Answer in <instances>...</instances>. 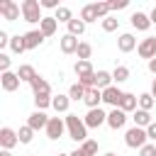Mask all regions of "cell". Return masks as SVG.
<instances>
[{"label": "cell", "mask_w": 156, "mask_h": 156, "mask_svg": "<svg viewBox=\"0 0 156 156\" xmlns=\"http://www.w3.org/2000/svg\"><path fill=\"white\" fill-rule=\"evenodd\" d=\"M66 129H68L71 139H76V141H80V144L88 139V127H85V122H83L78 115H66Z\"/></svg>", "instance_id": "6da1fadb"}, {"label": "cell", "mask_w": 156, "mask_h": 156, "mask_svg": "<svg viewBox=\"0 0 156 156\" xmlns=\"http://www.w3.org/2000/svg\"><path fill=\"white\" fill-rule=\"evenodd\" d=\"M22 20L34 24V22H41V2L39 0H22Z\"/></svg>", "instance_id": "7a4b0ae2"}, {"label": "cell", "mask_w": 156, "mask_h": 156, "mask_svg": "<svg viewBox=\"0 0 156 156\" xmlns=\"http://www.w3.org/2000/svg\"><path fill=\"white\" fill-rule=\"evenodd\" d=\"M146 129H141V127H132V129H127V134H124V144L129 146V149H141V146H146Z\"/></svg>", "instance_id": "3957f363"}, {"label": "cell", "mask_w": 156, "mask_h": 156, "mask_svg": "<svg viewBox=\"0 0 156 156\" xmlns=\"http://www.w3.org/2000/svg\"><path fill=\"white\" fill-rule=\"evenodd\" d=\"M0 15H2V20L15 22L22 15V5H17L15 0H0Z\"/></svg>", "instance_id": "277c9868"}, {"label": "cell", "mask_w": 156, "mask_h": 156, "mask_svg": "<svg viewBox=\"0 0 156 156\" xmlns=\"http://www.w3.org/2000/svg\"><path fill=\"white\" fill-rule=\"evenodd\" d=\"M63 132H66V119H61V117H49L46 136H49V139H61Z\"/></svg>", "instance_id": "5b68a950"}, {"label": "cell", "mask_w": 156, "mask_h": 156, "mask_svg": "<svg viewBox=\"0 0 156 156\" xmlns=\"http://www.w3.org/2000/svg\"><path fill=\"white\" fill-rule=\"evenodd\" d=\"M83 122H85V127L98 129L100 124H105V122H107V115H105L100 107H95V110H88V115L83 117Z\"/></svg>", "instance_id": "8992f818"}, {"label": "cell", "mask_w": 156, "mask_h": 156, "mask_svg": "<svg viewBox=\"0 0 156 156\" xmlns=\"http://www.w3.org/2000/svg\"><path fill=\"white\" fill-rule=\"evenodd\" d=\"M136 51H139V56L141 58H156V37H146V39H141L139 41V46H136Z\"/></svg>", "instance_id": "52a82bcc"}, {"label": "cell", "mask_w": 156, "mask_h": 156, "mask_svg": "<svg viewBox=\"0 0 156 156\" xmlns=\"http://www.w3.org/2000/svg\"><path fill=\"white\" fill-rule=\"evenodd\" d=\"M20 144V136H17V132L15 129H10V127H2L0 129V146L5 149V151H10L12 146H17Z\"/></svg>", "instance_id": "ba28073f"}, {"label": "cell", "mask_w": 156, "mask_h": 156, "mask_svg": "<svg viewBox=\"0 0 156 156\" xmlns=\"http://www.w3.org/2000/svg\"><path fill=\"white\" fill-rule=\"evenodd\" d=\"M122 98H124V93H122L117 85H110L107 90H102V102H107V105H112V107H119Z\"/></svg>", "instance_id": "9c48e42d"}, {"label": "cell", "mask_w": 156, "mask_h": 156, "mask_svg": "<svg viewBox=\"0 0 156 156\" xmlns=\"http://www.w3.org/2000/svg\"><path fill=\"white\" fill-rule=\"evenodd\" d=\"M20 76L17 73H12V71H7V73H2V78H0V85H2V90L5 93H15L17 88H20Z\"/></svg>", "instance_id": "30bf717a"}, {"label": "cell", "mask_w": 156, "mask_h": 156, "mask_svg": "<svg viewBox=\"0 0 156 156\" xmlns=\"http://www.w3.org/2000/svg\"><path fill=\"white\" fill-rule=\"evenodd\" d=\"M151 24H154V22H151V17H149L146 12H139V10H136V12L132 15V27H134V29H139V32H146Z\"/></svg>", "instance_id": "8fae6325"}, {"label": "cell", "mask_w": 156, "mask_h": 156, "mask_svg": "<svg viewBox=\"0 0 156 156\" xmlns=\"http://www.w3.org/2000/svg\"><path fill=\"white\" fill-rule=\"evenodd\" d=\"M124 122H127V112H122L119 107H115L112 112H107V124H110L112 129H122Z\"/></svg>", "instance_id": "7c38bea8"}, {"label": "cell", "mask_w": 156, "mask_h": 156, "mask_svg": "<svg viewBox=\"0 0 156 156\" xmlns=\"http://www.w3.org/2000/svg\"><path fill=\"white\" fill-rule=\"evenodd\" d=\"M27 124L37 132V129H46V124H49V117L41 112V110H37V112H32L29 117H27Z\"/></svg>", "instance_id": "4fadbf2b"}, {"label": "cell", "mask_w": 156, "mask_h": 156, "mask_svg": "<svg viewBox=\"0 0 156 156\" xmlns=\"http://www.w3.org/2000/svg\"><path fill=\"white\" fill-rule=\"evenodd\" d=\"M117 49L122 51V54H129V51H134L136 49V39H134V34H122L119 39H117Z\"/></svg>", "instance_id": "5bb4252c"}, {"label": "cell", "mask_w": 156, "mask_h": 156, "mask_svg": "<svg viewBox=\"0 0 156 156\" xmlns=\"http://www.w3.org/2000/svg\"><path fill=\"white\" fill-rule=\"evenodd\" d=\"M78 46H80L78 37H73V34H63V37H61V51H63V54H76Z\"/></svg>", "instance_id": "9a60e30c"}, {"label": "cell", "mask_w": 156, "mask_h": 156, "mask_svg": "<svg viewBox=\"0 0 156 156\" xmlns=\"http://www.w3.org/2000/svg\"><path fill=\"white\" fill-rule=\"evenodd\" d=\"M44 39H46V37H44L39 29H32V32L24 34V44H27V49H37V46H41Z\"/></svg>", "instance_id": "2e32d148"}, {"label": "cell", "mask_w": 156, "mask_h": 156, "mask_svg": "<svg viewBox=\"0 0 156 156\" xmlns=\"http://www.w3.org/2000/svg\"><path fill=\"white\" fill-rule=\"evenodd\" d=\"M90 110H95V107H100V102H102V90H98V88H88V93H85V100H83Z\"/></svg>", "instance_id": "e0dca14e"}, {"label": "cell", "mask_w": 156, "mask_h": 156, "mask_svg": "<svg viewBox=\"0 0 156 156\" xmlns=\"http://www.w3.org/2000/svg\"><path fill=\"white\" fill-rule=\"evenodd\" d=\"M56 17H44L41 22H39V32L44 34V37H54L56 34Z\"/></svg>", "instance_id": "ac0fdd59"}, {"label": "cell", "mask_w": 156, "mask_h": 156, "mask_svg": "<svg viewBox=\"0 0 156 156\" xmlns=\"http://www.w3.org/2000/svg\"><path fill=\"white\" fill-rule=\"evenodd\" d=\"M139 107V98L134 95V93H124V98H122V102H119V110L122 112H132V110H136Z\"/></svg>", "instance_id": "d6986e66"}, {"label": "cell", "mask_w": 156, "mask_h": 156, "mask_svg": "<svg viewBox=\"0 0 156 156\" xmlns=\"http://www.w3.org/2000/svg\"><path fill=\"white\" fill-rule=\"evenodd\" d=\"M80 20L88 24V22H98L100 20V15H98V7H95V2H90V5H85L83 10H80Z\"/></svg>", "instance_id": "ffe728a7"}, {"label": "cell", "mask_w": 156, "mask_h": 156, "mask_svg": "<svg viewBox=\"0 0 156 156\" xmlns=\"http://www.w3.org/2000/svg\"><path fill=\"white\" fill-rule=\"evenodd\" d=\"M110 85H112V73L98 71V73H95V88H98V90H107Z\"/></svg>", "instance_id": "44dd1931"}, {"label": "cell", "mask_w": 156, "mask_h": 156, "mask_svg": "<svg viewBox=\"0 0 156 156\" xmlns=\"http://www.w3.org/2000/svg\"><path fill=\"white\" fill-rule=\"evenodd\" d=\"M132 119H134V127H141V129H146V127L154 122L146 110H134V117H132Z\"/></svg>", "instance_id": "7402d4cb"}, {"label": "cell", "mask_w": 156, "mask_h": 156, "mask_svg": "<svg viewBox=\"0 0 156 156\" xmlns=\"http://www.w3.org/2000/svg\"><path fill=\"white\" fill-rule=\"evenodd\" d=\"M17 76H20V80H24V83H32L39 73L34 71V66H29V63H24V66H20V71H17Z\"/></svg>", "instance_id": "603a6c76"}, {"label": "cell", "mask_w": 156, "mask_h": 156, "mask_svg": "<svg viewBox=\"0 0 156 156\" xmlns=\"http://www.w3.org/2000/svg\"><path fill=\"white\" fill-rule=\"evenodd\" d=\"M68 105H71V98H68V95H56V98L51 100V107H54L56 112H68Z\"/></svg>", "instance_id": "cb8c5ba5"}, {"label": "cell", "mask_w": 156, "mask_h": 156, "mask_svg": "<svg viewBox=\"0 0 156 156\" xmlns=\"http://www.w3.org/2000/svg\"><path fill=\"white\" fill-rule=\"evenodd\" d=\"M66 27H68V34H73V37H80V34L85 32V22H83V20H78V17H73Z\"/></svg>", "instance_id": "d4e9b609"}, {"label": "cell", "mask_w": 156, "mask_h": 156, "mask_svg": "<svg viewBox=\"0 0 156 156\" xmlns=\"http://www.w3.org/2000/svg\"><path fill=\"white\" fill-rule=\"evenodd\" d=\"M29 85H32L34 95H39V93H51V85H49V83H46V80H44L41 76H37V78H34V80H32Z\"/></svg>", "instance_id": "484cf974"}, {"label": "cell", "mask_w": 156, "mask_h": 156, "mask_svg": "<svg viewBox=\"0 0 156 156\" xmlns=\"http://www.w3.org/2000/svg\"><path fill=\"white\" fill-rule=\"evenodd\" d=\"M85 93H88V88H85V85H80V83H73V85H71V90H68V98L78 102V100H85Z\"/></svg>", "instance_id": "4316f807"}, {"label": "cell", "mask_w": 156, "mask_h": 156, "mask_svg": "<svg viewBox=\"0 0 156 156\" xmlns=\"http://www.w3.org/2000/svg\"><path fill=\"white\" fill-rule=\"evenodd\" d=\"M10 49L15 51V54H22V51H27V44H24V34L20 37V34H15L12 39H10Z\"/></svg>", "instance_id": "83f0119b"}, {"label": "cell", "mask_w": 156, "mask_h": 156, "mask_svg": "<svg viewBox=\"0 0 156 156\" xmlns=\"http://www.w3.org/2000/svg\"><path fill=\"white\" fill-rule=\"evenodd\" d=\"M51 100H54V98H51L49 93H39V95H34V105H37V110H41V112L51 105Z\"/></svg>", "instance_id": "f1b7e54d"}, {"label": "cell", "mask_w": 156, "mask_h": 156, "mask_svg": "<svg viewBox=\"0 0 156 156\" xmlns=\"http://www.w3.org/2000/svg\"><path fill=\"white\" fill-rule=\"evenodd\" d=\"M54 17H56V22H66V24H68V22L73 20V12H71V7L61 5V7L56 10V15H54Z\"/></svg>", "instance_id": "f546056e"}, {"label": "cell", "mask_w": 156, "mask_h": 156, "mask_svg": "<svg viewBox=\"0 0 156 156\" xmlns=\"http://www.w3.org/2000/svg\"><path fill=\"white\" fill-rule=\"evenodd\" d=\"M127 78H129V68H127V66H117V68L112 71V80H115V83H124Z\"/></svg>", "instance_id": "4dcf8cb0"}, {"label": "cell", "mask_w": 156, "mask_h": 156, "mask_svg": "<svg viewBox=\"0 0 156 156\" xmlns=\"http://www.w3.org/2000/svg\"><path fill=\"white\" fill-rule=\"evenodd\" d=\"M17 136H20V144H29V141H32V136H34V129H32L29 124H24V127H20Z\"/></svg>", "instance_id": "1f68e13d"}, {"label": "cell", "mask_w": 156, "mask_h": 156, "mask_svg": "<svg viewBox=\"0 0 156 156\" xmlns=\"http://www.w3.org/2000/svg\"><path fill=\"white\" fill-rule=\"evenodd\" d=\"M78 61H88L90 58V54H93V46L88 44V41H80V46H78Z\"/></svg>", "instance_id": "d6a6232c"}, {"label": "cell", "mask_w": 156, "mask_h": 156, "mask_svg": "<svg viewBox=\"0 0 156 156\" xmlns=\"http://www.w3.org/2000/svg\"><path fill=\"white\" fill-rule=\"evenodd\" d=\"M151 107H154V95L151 93H141L139 95V110H146L149 112Z\"/></svg>", "instance_id": "836d02e7"}, {"label": "cell", "mask_w": 156, "mask_h": 156, "mask_svg": "<svg viewBox=\"0 0 156 156\" xmlns=\"http://www.w3.org/2000/svg\"><path fill=\"white\" fill-rule=\"evenodd\" d=\"M80 149H83L88 156H95V154H98V141H95V139H85V141L80 144Z\"/></svg>", "instance_id": "e575fe53"}, {"label": "cell", "mask_w": 156, "mask_h": 156, "mask_svg": "<svg viewBox=\"0 0 156 156\" xmlns=\"http://www.w3.org/2000/svg\"><path fill=\"white\" fill-rule=\"evenodd\" d=\"M117 27H119V20H117V17H112V15H110V17H105V20H102V29H105V32H115Z\"/></svg>", "instance_id": "d590c367"}, {"label": "cell", "mask_w": 156, "mask_h": 156, "mask_svg": "<svg viewBox=\"0 0 156 156\" xmlns=\"http://www.w3.org/2000/svg\"><path fill=\"white\" fill-rule=\"evenodd\" d=\"M95 7H98V15L105 20V17H110L107 12H110V2H95Z\"/></svg>", "instance_id": "8d00e7d4"}, {"label": "cell", "mask_w": 156, "mask_h": 156, "mask_svg": "<svg viewBox=\"0 0 156 156\" xmlns=\"http://www.w3.org/2000/svg\"><path fill=\"white\" fill-rule=\"evenodd\" d=\"M127 5H129V0H110V10H115V12L117 10H124Z\"/></svg>", "instance_id": "74e56055"}, {"label": "cell", "mask_w": 156, "mask_h": 156, "mask_svg": "<svg viewBox=\"0 0 156 156\" xmlns=\"http://www.w3.org/2000/svg\"><path fill=\"white\" fill-rule=\"evenodd\" d=\"M139 154H141V156H156V144H146V146H141Z\"/></svg>", "instance_id": "f35d334b"}, {"label": "cell", "mask_w": 156, "mask_h": 156, "mask_svg": "<svg viewBox=\"0 0 156 156\" xmlns=\"http://www.w3.org/2000/svg\"><path fill=\"white\" fill-rule=\"evenodd\" d=\"M0 71H2V73L10 71V56H7V54H0Z\"/></svg>", "instance_id": "ab89813d"}, {"label": "cell", "mask_w": 156, "mask_h": 156, "mask_svg": "<svg viewBox=\"0 0 156 156\" xmlns=\"http://www.w3.org/2000/svg\"><path fill=\"white\" fill-rule=\"evenodd\" d=\"M41 2V7H46V10H58L61 5H58V0H39Z\"/></svg>", "instance_id": "60d3db41"}, {"label": "cell", "mask_w": 156, "mask_h": 156, "mask_svg": "<svg viewBox=\"0 0 156 156\" xmlns=\"http://www.w3.org/2000/svg\"><path fill=\"white\" fill-rule=\"evenodd\" d=\"M10 39H12V37H10L7 32H2V29H0V49H2V46H7V44H10Z\"/></svg>", "instance_id": "b9f144b4"}, {"label": "cell", "mask_w": 156, "mask_h": 156, "mask_svg": "<svg viewBox=\"0 0 156 156\" xmlns=\"http://www.w3.org/2000/svg\"><path fill=\"white\" fill-rule=\"evenodd\" d=\"M146 136H149V139H154V141H156V122H151V124H149V127H146Z\"/></svg>", "instance_id": "7bdbcfd3"}, {"label": "cell", "mask_w": 156, "mask_h": 156, "mask_svg": "<svg viewBox=\"0 0 156 156\" xmlns=\"http://www.w3.org/2000/svg\"><path fill=\"white\" fill-rule=\"evenodd\" d=\"M149 71L156 76V58H151V61H149Z\"/></svg>", "instance_id": "ee69618b"}, {"label": "cell", "mask_w": 156, "mask_h": 156, "mask_svg": "<svg viewBox=\"0 0 156 156\" xmlns=\"http://www.w3.org/2000/svg\"><path fill=\"white\" fill-rule=\"evenodd\" d=\"M71 156H88V154H85V151H83V149H76V151H73V154H71Z\"/></svg>", "instance_id": "f6af8a7d"}, {"label": "cell", "mask_w": 156, "mask_h": 156, "mask_svg": "<svg viewBox=\"0 0 156 156\" xmlns=\"http://www.w3.org/2000/svg\"><path fill=\"white\" fill-rule=\"evenodd\" d=\"M149 17H151V22H154V24H156V7H154V10H151V12H149Z\"/></svg>", "instance_id": "bcb514c9"}, {"label": "cell", "mask_w": 156, "mask_h": 156, "mask_svg": "<svg viewBox=\"0 0 156 156\" xmlns=\"http://www.w3.org/2000/svg\"><path fill=\"white\" fill-rule=\"evenodd\" d=\"M151 95H154V100H156V78H154V83H151Z\"/></svg>", "instance_id": "7dc6e473"}, {"label": "cell", "mask_w": 156, "mask_h": 156, "mask_svg": "<svg viewBox=\"0 0 156 156\" xmlns=\"http://www.w3.org/2000/svg\"><path fill=\"white\" fill-rule=\"evenodd\" d=\"M0 156H12V154H10V151H5V149H2V151H0Z\"/></svg>", "instance_id": "c3c4849f"}, {"label": "cell", "mask_w": 156, "mask_h": 156, "mask_svg": "<svg viewBox=\"0 0 156 156\" xmlns=\"http://www.w3.org/2000/svg\"><path fill=\"white\" fill-rule=\"evenodd\" d=\"M105 156H117V154H112V151H107V154H105Z\"/></svg>", "instance_id": "681fc988"}, {"label": "cell", "mask_w": 156, "mask_h": 156, "mask_svg": "<svg viewBox=\"0 0 156 156\" xmlns=\"http://www.w3.org/2000/svg\"><path fill=\"white\" fill-rule=\"evenodd\" d=\"M56 156H71V154H56Z\"/></svg>", "instance_id": "f907efd6"}]
</instances>
